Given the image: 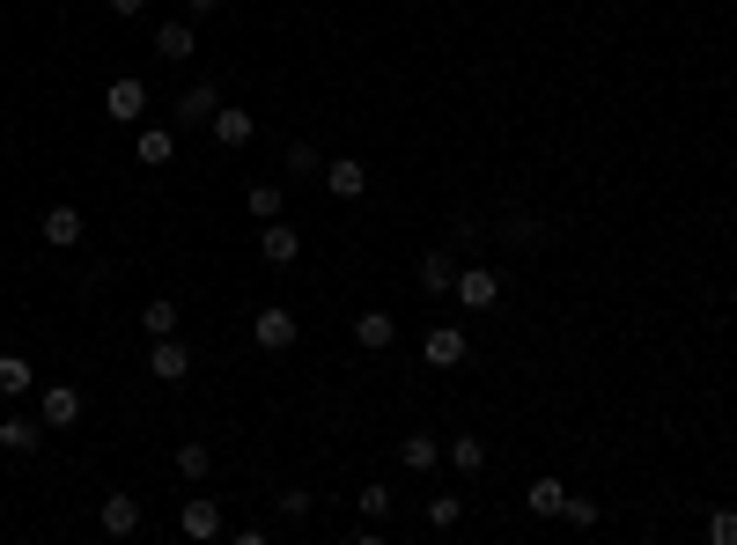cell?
<instances>
[{
    "instance_id": "cell-1",
    "label": "cell",
    "mask_w": 737,
    "mask_h": 545,
    "mask_svg": "<svg viewBox=\"0 0 737 545\" xmlns=\"http://www.w3.org/2000/svg\"><path fill=\"white\" fill-rule=\"evenodd\" d=\"M177 531H185L193 545L221 538V501H215V494H185V509H177Z\"/></svg>"
},
{
    "instance_id": "cell-2",
    "label": "cell",
    "mask_w": 737,
    "mask_h": 545,
    "mask_svg": "<svg viewBox=\"0 0 737 545\" xmlns=\"http://www.w3.org/2000/svg\"><path fill=\"white\" fill-rule=\"evenodd\" d=\"M450 296L465 302V310H494V302H502V272H494V266H465Z\"/></svg>"
},
{
    "instance_id": "cell-3",
    "label": "cell",
    "mask_w": 737,
    "mask_h": 545,
    "mask_svg": "<svg viewBox=\"0 0 737 545\" xmlns=\"http://www.w3.org/2000/svg\"><path fill=\"white\" fill-rule=\"evenodd\" d=\"M147 376H155V383H185V376H193V347H185V340H155V354H147Z\"/></svg>"
},
{
    "instance_id": "cell-4",
    "label": "cell",
    "mask_w": 737,
    "mask_h": 545,
    "mask_svg": "<svg viewBox=\"0 0 737 545\" xmlns=\"http://www.w3.org/2000/svg\"><path fill=\"white\" fill-rule=\"evenodd\" d=\"M37 421H45L52 435H59V427H74V421H81V391H74V383H45V398H37Z\"/></svg>"
},
{
    "instance_id": "cell-5",
    "label": "cell",
    "mask_w": 737,
    "mask_h": 545,
    "mask_svg": "<svg viewBox=\"0 0 737 545\" xmlns=\"http://www.w3.org/2000/svg\"><path fill=\"white\" fill-rule=\"evenodd\" d=\"M251 340H258V354H288L295 347V310H258V318H251Z\"/></svg>"
},
{
    "instance_id": "cell-6",
    "label": "cell",
    "mask_w": 737,
    "mask_h": 545,
    "mask_svg": "<svg viewBox=\"0 0 737 545\" xmlns=\"http://www.w3.org/2000/svg\"><path fill=\"white\" fill-rule=\"evenodd\" d=\"M428 369H458L465 362V324H428Z\"/></svg>"
},
{
    "instance_id": "cell-7",
    "label": "cell",
    "mask_w": 737,
    "mask_h": 545,
    "mask_svg": "<svg viewBox=\"0 0 737 545\" xmlns=\"http://www.w3.org/2000/svg\"><path fill=\"white\" fill-rule=\"evenodd\" d=\"M295 251H302V236H295L288 222H266V229H258V258H266L273 272H288V266H295Z\"/></svg>"
},
{
    "instance_id": "cell-8",
    "label": "cell",
    "mask_w": 737,
    "mask_h": 545,
    "mask_svg": "<svg viewBox=\"0 0 737 545\" xmlns=\"http://www.w3.org/2000/svg\"><path fill=\"white\" fill-rule=\"evenodd\" d=\"M103 111H111L119 125H133V119L147 111V81H133V75H125V81H111V89H103Z\"/></svg>"
},
{
    "instance_id": "cell-9",
    "label": "cell",
    "mask_w": 737,
    "mask_h": 545,
    "mask_svg": "<svg viewBox=\"0 0 737 545\" xmlns=\"http://www.w3.org/2000/svg\"><path fill=\"white\" fill-rule=\"evenodd\" d=\"M215 111H221V97H215V81H185V97H177V119L193 125H215Z\"/></svg>"
},
{
    "instance_id": "cell-10",
    "label": "cell",
    "mask_w": 737,
    "mask_h": 545,
    "mask_svg": "<svg viewBox=\"0 0 737 545\" xmlns=\"http://www.w3.org/2000/svg\"><path fill=\"white\" fill-rule=\"evenodd\" d=\"M97 523L111 531V538H133V531H141V494H103Z\"/></svg>"
},
{
    "instance_id": "cell-11",
    "label": "cell",
    "mask_w": 737,
    "mask_h": 545,
    "mask_svg": "<svg viewBox=\"0 0 737 545\" xmlns=\"http://www.w3.org/2000/svg\"><path fill=\"white\" fill-rule=\"evenodd\" d=\"M392 340H398L392 310H362V318H354V347H362V354H384Z\"/></svg>"
},
{
    "instance_id": "cell-12",
    "label": "cell",
    "mask_w": 737,
    "mask_h": 545,
    "mask_svg": "<svg viewBox=\"0 0 737 545\" xmlns=\"http://www.w3.org/2000/svg\"><path fill=\"white\" fill-rule=\"evenodd\" d=\"M45 435H52V427L45 421H23V413H8V421H0V449H8V457H30Z\"/></svg>"
},
{
    "instance_id": "cell-13",
    "label": "cell",
    "mask_w": 737,
    "mask_h": 545,
    "mask_svg": "<svg viewBox=\"0 0 737 545\" xmlns=\"http://www.w3.org/2000/svg\"><path fill=\"white\" fill-rule=\"evenodd\" d=\"M193 45H199V23H193V15H185V23H163V30H155V52H163L170 67H185V59H193Z\"/></svg>"
},
{
    "instance_id": "cell-14",
    "label": "cell",
    "mask_w": 737,
    "mask_h": 545,
    "mask_svg": "<svg viewBox=\"0 0 737 545\" xmlns=\"http://www.w3.org/2000/svg\"><path fill=\"white\" fill-rule=\"evenodd\" d=\"M324 192H332V199H362L369 192V170L354 163V155H340V163H324Z\"/></svg>"
},
{
    "instance_id": "cell-15",
    "label": "cell",
    "mask_w": 737,
    "mask_h": 545,
    "mask_svg": "<svg viewBox=\"0 0 737 545\" xmlns=\"http://www.w3.org/2000/svg\"><path fill=\"white\" fill-rule=\"evenodd\" d=\"M133 155H141L147 170H163V163L177 155V133L170 125H141V133H133Z\"/></svg>"
},
{
    "instance_id": "cell-16",
    "label": "cell",
    "mask_w": 737,
    "mask_h": 545,
    "mask_svg": "<svg viewBox=\"0 0 737 545\" xmlns=\"http://www.w3.org/2000/svg\"><path fill=\"white\" fill-rule=\"evenodd\" d=\"M81 229H89V222H81V207H52V214H45V244L67 251V244H81Z\"/></svg>"
},
{
    "instance_id": "cell-17",
    "label": "cell",
    "mask_w": 737,
    "mask_h": 545,
    "mask_svg": "<svg viewBox=\"0 0 737 545\" xmlns=\"http://www.w3.org/2000/svg\"><path fill=\"white\" fill-rule=\"evenodd\" d=\"M561 501H568V487H561V479H553V471L524 487V509H531V516H561Z\"/></svg>"
},
{
    "instance_id": "cell-18",
    "label": "cell",
    "mask_w": 737,
    "mask_h": 545,
    "mask_svg": "<svg viewBox=\"0 0 737 545\" xmlns=\"http://www.w3.org/2000/svg\"><path fill=\"white\" fill-rule=\"evenodd\" d=\"M177 324H185V310H177L170 296H155V302H147V310H141V332H147V340H170Z\"/></svg>"
},
{
    "instance_id": "cell-19",
    "label": "cell",
    "mask_w": 737,
    "mask_h": 545,
    "mask_svg": "<svg viewBox=\"0 0 737 545\" xmlns=\"http://www.w3.org/2000/svg\"><path fill=\"white\" fill-rule=\"evenodd\" d=\"M450 288H458V266H450L442 251H428V258H420V296H450Z\"/></svg>"
},
{
    "instance_id": "cell-20",
    "label": "cell",
    "mask_w": 737,
    "mask_h": 545,
    "mask_svg": "<svg viewBox=\"0 0 737 545\" xmlns=\"http://www.w3.org/2000/svg\"><path fill=\"white\" fill-rule=\"evenodd\" d=\"M215 141H221V148H244V141H251V111L221 103V111H215Z\"/></svg>"
},
{
    "instance_id": "cell-21",
    "label": "cell",
    "mask_w": 737,
    "mask_h": 545,
    "mask_svg": "<svg viewBox=\"0 0 737 545\" xmlns=\"http://www.w3.org/2000/svg\"><path fill=\"white\" fill-rule=\"evenodd\" d=\"M436 457H442L436 435H406V443H398V465L406 471H436Z\"/></svg>"
},
{
    "instance_id": "cell-22",
    "label": "cell",
    "mask_w": 737,
    "mask_h": 545,
    "mask_svg": "<svg viewBox=\"0 0 737 545\" xmlns=\"http://www.w3.org/2000/svg\"><path fill=\"white\" fill-rule=\"evenodd\" d=\"M30 383H37V369H30L23 354H0V398H23Z\"/></svg>"
},
{
    "instance_id": "cell-23",
    "label": "cell",
    "mask_w": 737,
    "mask_h": 545,
    "mask_svg": "<svg viewBox=\"0 0 737 545\" xmlns=\"http://www.w3.org/2000/svg\"><path fill=\"white\" fill-rule=\"evenodd\" d=\"M280 207H288L280 185H251V222H280Z\"/></svg>"
},
{
    "instance_id": "cell-24",
    "label": "cell",
    "mask_w": 737,
    "mask_h": 545,
    "mask_svg": "<svg viewBox=\"0 0 737 545\" xmlns=\"http://www.w3.org/2000/svg\"><path fill=\"white\" fill-rule=\"evenodd\" d=\"M458 523H465V501H458V494L428 501V531H458Z\"/></svg>"
},
{
    "instance_id": "cell-25",
    "label": "cell",
    "mask_w": 737,
    "mask_h": 545,
    "mask_svg": "<svg viewBox=\"0 0 737 545\" xmlns=\"http://www.w3.org/2000/svg\"><path fill=\"white\" fill-rule=\"evenodd\" d=\"M450 465L458 471H487V443H480V435H458V443H450Z\"/></svg>"
},
{
    "instance_id": "cell-26",
    "label": "cell",
    "mask_w": 737,
    "mask_h": 545,
    "mask_svg": "<svg viewBox=\"0 0 737 545\" xmlns=\"http://www.w3.org/2000/svg\"><path fill=\"white\" fill-rule=\"evenodd\" d=\"M177 471H185V487H199V479L215 471V457H207V443H185V449H177Z\"/></svg>"
},
{
    "instance_id": "cell-27",
    "label": "cell",
    "mask_w": 737,
    "mask_h": 545,
    "mask_svg": "<svg viewBox=\"0 0 737 545\" xmlns=\"http://www.w3.org/2000/svg\"><path fill=\"white\" fill-rule=\"evenodd\" d=\"M354 501H362V523H384V516H392V487H376V479H369Z\"/></svg>"
},
{
    "instance_id": "cell-28",
    "label": "cell",
    "mask_w": 737,
    "mask_h": 545,
    "mask_svg": "<svg viewBox=\"0 0 737 545\" xmlns=\"http://www.w3.org/2000/svg\"><path fill=\"white\" fill-rule=\"evenodd\" d=\"M280 163H288V177H310V170H318V148H310V141H288Z\"/></svg>"
},
{
    "instance_id": "cell-29",
    "label": "cell",
    "mask_w": 737,
    "mask_h": 545,
    "mask_svg": "<svg viewBox=\"0 0 737 545\" xmlns=\"http://www.w3.org/2000/svg\"><path fill=\"white\" fill-rule=\"evenodd\" d=\"M273 509H280L288 523H302V516H310V494H302V487H288V494H273Z\"/></svg>"
},
{
    "instance_id": "cell-30",
    "label": "cell",
    "mask_w": 737,
    "mask_h": 545,
    "mask_svg": "<svg viewBox=\"0 0 737 545\" xmlns=\"http://www.w3.org/2000/svg\"><path fill=\"white\" fill-rule=\"evenodd\" d=\"M561 516L575 523V531H590V523H597V501H583V494H568V501H561Z\"/></svg>"
},
{
    "instance_id": "cell-31",
    "label": "cell",
    "mask_w": 737,
    "mask_h": 545,
    "mask_svg": "<svg viewBox=\"0 0 737 545\" xmlns=\"http://www.w3.org/2000/svg\"><path fill=\"white\" fill-rule=\"evenodd\" d=\"M708 538L715 545H737V509H715V516H708Z\"/></svg>"
},
{
    "instance_id": "cell-32",
    "label": "cell",
    "mask_w": 737,
    "mask_h": 545,
    "mask_svg": "<svg viewBox=\"0 0 737 545\" xmlns=\"http://www.w3.org/2000/svg\"><path fill=\"white\" fill-rule=\"evenodd\" d=\"M111 15H147V0H111Z\"/></svg>"
},
{
    "instance_id": "cell-33",
    "label": "cell",
    "mask_w": 737,
    "mask_h": 545,
    "mask_svg": "<svg viewBox=\"0 0 737 545\" xmlns=\"http://www.w3.org/2000/svg\"><path fill=\"white\" fill-rule=\"evenodd\" d=\"M221 0H185V15H215Z\"/></svg>"
}]
</instances>
